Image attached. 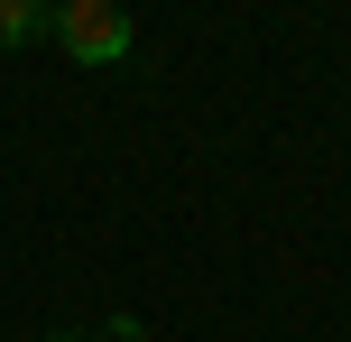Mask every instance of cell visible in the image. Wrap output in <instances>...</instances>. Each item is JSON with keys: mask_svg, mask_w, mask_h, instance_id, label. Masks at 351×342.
Wrapping results in <instances>:
<instances>
[{"mask_svg": "<svg viewBox=\"0 0 351 342\" xmlns=\"http://www.w3.org/2000/svg\"><path fill=\"white\" fill-rule=\"evenodd\" d=\"M47 37L74 56V65H130V47H139V28H130L121 0H56Z\"/></svg>", "mask_w": 351, "mask_h": 342, "instance_id": "1", "label": "cell"}, {"mask_svg": "<svg viewBox=\"0 0 351 342\" xmlns=\"http://www.w3.org/2000/svg\"><path fill=\"white\" fill-rule=\"evenodd\" d=\"M47 37V0H0V47H28Z\"/></svg>", "mask_w": 351, "mask_h": 342, "instance_id": "2", "label": "cell"}, {"mask_svg": "<svg viewBox=\"0 0 351 342\" xmlns=\"http://www.w3.org/2000/svg\"><path fill=\"white\" fill-rule=\"evenodd\" d=\"M56 342H148V324H139V315H121L111 333H56Z\"/></svg>", "mask_w": 351, "mask_h": 342, "instance_id": "3", "label": "cell"}]
</instances>
